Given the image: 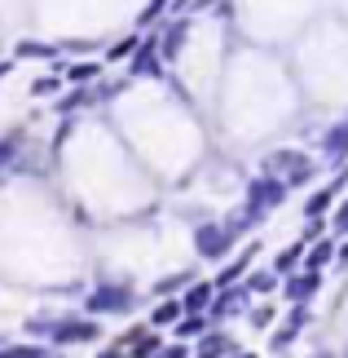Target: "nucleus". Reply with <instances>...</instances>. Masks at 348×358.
<instances>
[{
    "label": "nucleus",
    "mask_w": 348,
    "mask_h": 358,
    "mask_svg": "<svg viewBox=\"0 0 348 358\" xmlns=\"http://www.w3.org/2000/svg\"><path fill=\"white\" fill-rule=\"evenodd\" d=\"M22 332L31 341H45L53 350H71V345H97L102 341V319L93 314H27Z\"/></svg>",
    "instance_id": "obj_1"
},
{
    "label": "nucleus",
    "mask_w": 348,
    "mask_h": 358,
    "mask_svg": "<svg viewBox=\"0 0 348 358\" xmlns=\"http://www.w3.org/2000/svg\"><path fill=\"white\" fill-rule=\"evenodd\" d=\"M137 306H142L137 287L133 283H115V279L89 287V296H84V314H93V319H123V314H133Z\"/></svg>",
    "instance_id": "obj_2"
},
{
    "label": "nucleus",
    "mask_w": 348,
    "mask_h": 358,
    "mask_svg": "<svg viewBox=\"0 0 348 358\" xmlns=\"http://www.w3.org/2000/svg\"><path fill=\"white\" fill-rule=\"evenodd\" d=\"M264 173L282 177L287 186H309L317 177V155H304V150H273L269 159H264Z\"/></svg>",
    "instance_id": "obj_3"
},
{
    "label": "nucleus",
    "mask_w": 348,
    "mask_h": 358,
    "mask_svg": "<svg viewBox=\"0 0 348 358\" xmlns=\"http://www.w3.org/2000/svg\"><path fill=\"white\" fill-rule=\"evenodd\" d=\"M287 195H291V186L282 182V177H273V173H256L252 182H247V208H252L260 222H264L269 213L282 208Z\"/></svg>",
    "instance_id": "obj_4"
},
{
    "label": "nucleus",
    "mask_w": 348,
    "mask_h": 358,
    "mask_svg": "<svg viewBox=\"0 0 348 358\" xmlns=\"http://www.w3.org/2000/svg\"><path fill=\"white\" fill-rule=\"evenodd\" d=\"M234 243H239V239L229 235L225 222L194 226V252H199V261H225V257H234Z\"/></svg>",
    "instance_id": "obj_5"
},
{
    "label": "nucleus",
    "mask_w": 348,
    "mask_h": 358,
    "mask_svg": "<svg viewBox=\"0 0 348 358\" xmlns=\"http://www.w3.org/2000/svg\"><path fill=\"white\" fill-rule=\"evenodd\" d=\"M247 310H252V287L234 283V287H220V292H216L207 319H212V323H229V319H239V314H247Z\"/></svg>",
    "instance_id": "obj_6"
},
{
    "label": "nucleus",
    "mask_w": 348,
    "mask_h": 358,
    "mask_svg": "<svg viewBox=\"0 0 348 358\" xmlns=\"http://www.w3.org/2000/svg\"><path fill=\"white\" fill-rule=\"evenodd\" d=\"M309 323H313V306H291V310H287V319H282V323H278L273 332H269V350H273V354L291 350Z\"/></svg>",
    "instance_id": "obj_7"
},
{
    "label": "nucleus",
    "mask_w": 348,
    "mask_h": 358,
    "mask_svg": "<svg viewBox=\"0 0 348 358\" xmlns=\"http://www.w3.org/2000/svg\"><path fill=\"white\" fill-rule=\"evenodd\" d=\"M322 292V274L317 270H296L282 279V301L287 306H309V301Z\"/></svg>",
    "instance_id": "obj_8"
},
{
    "label": "nucleus",
    "mask_w": 348,
    "mask_h": 358,
    "mask_svg": "<svg viewBox=\"0 0 348 358\" xmlns=\"http://www.w3.org/2000/svg\"><path fill=\"white\" fill-rule=\"evenodd\" d=\"M256 257H260V243L252 239V243L239 248V252H234L225 266L216 270V279H212V283H216V287H234V283H243L247 274H252V261H256Z\"/></svg>",
    "instance_id": "obj_9"
},
{
    "label": "nucleus",
    "mask_w": 348,
    "mask_h": 358,
    "mask_svg": "<svg viewBox=\"0 0 348 358\" xmlns=\"http://www.w3.org/2000/svg\"><path fill=\"white\" fill-rule=\"evenodd\" d=\"M119 345L128 350V358H155L168 341H163L159 327H128V332L119 336Z\"/></svg>",
    "instance_id": "obj_10"
},
{
    "label": "nucleus",
    "mask_w": 348,
    "mask_h": 358,
    "mask_svg": "<svg viewBox=\"0 0 348 358\" xmlns=\"http://www.w3.org/2000/svg\"><path fill=\"white\" fill-rule=\"evenodd\" d=\"M317 150H322V164H331V169H344V164H348V120L331 124V129L317 137Z\"/></svg>",
    "instance_id": "obj_11"
},
{
    "label": "nucleus",
    "mask_w": 348,
    "mask_h": 358,
    "mask_svg": "<svg viewBox=\"0 0 348 358\" xmlns=\"http://www.w3.org/2000/svg\"><path fill=\"white\" fill-rule=\"evenodd\" d=\"M128 76L133 80H155V76H163V53H159V40L150 36V40H142V45H137V53L128 58Z\"/></svg>",
    "instance_id": "obj_12"
},
{
    "label": "nucleus",
    "mask_w": 348,
    "mask_h": 358,
    "mask_svg": "<svg viewBox=\"0 0 348 358\" xmlns=\"http://www.w3.org/2000/svg\"><path fill=\"white\" fill-rule=\"evenodd\" d=\"M216 292H220V287L212 279H194L186 292H181V306H186V314H207L212 301H216Z\"/></svg>",
    "instance_id": "obj_13"
},
{
    "label": "nucleus",
    "mask_w": 348,
    "mask_h": 358,
    "mask_svg": "<svg viewBox=\"0 0 348 358\" xmlns=\"http://www.w3.org/2000/svg\"><path fill=\"white\" fill-rule=\"evenodd\" d=\"M58 71L66 76V85H97L106 71V62H97V58H84V62H53Z\"/></svg>",
    "instance_id": "obj_14"
},
{
    "label": "nucleus",
    "mask_w": 348,
    "mask_h": 358,
    "mask_svg": "<svg viewBox=\"0 0 348 358\" xmlns=\"http://www.w3.org/2000/svg\"><path fill=\"white\" fill-rule=\"evenodd\" d=\"M335 252H340V239L335 235H322L317 243L304 248V270H317V274H322L331 261H335Z\"/></svg>",
    "instance_id": "obj_15"
},
{
    "label": "nucleus",
    "mask_w": 348,
    "mask_h": 358,
    "mask_svg": "<svg viewBox=\"0 0 348 358\" xmlns=\"http://www.w3.org/2000/svg\"><path fill=\"white\" fill-rule=\"evenodd\" d=\"M181 319H186V306H181V296H159L155 310H150V327H176Z\"/></svg>",
    "instance_id": "obj_16"
},
{
    "label": "nucleus",
    "mask_w": 348,
    "mask_h": 358,
    "mask_svg": "<svg viewBox=\"0 0 348 358\" xmlns=\"http://www.w3.org/2000/svg\"><path fill=\"white\" fill-rule=\"evenodd\" d=\"M186 36H190V18H172V22H168V31L159 36V53H163V62H172L176 53H181Z\"/></svg>",
    "instance_id": "obj_17"
},
{
    "label": "nucleus",
    "mask_w": 348,
    "mask_h": 358,
    "mask_svg": "<svg viewBox=\"0 0 348 358\" xmlns=\"http://www.w3.org/2000/svg\"><path fill=\"white\" fill-rule=\"evenodd\" d=\"M304 248H309L304 239H300V243H291V248H278L269 270H278L282 279H287V274H296V270H304Z\"/></svg>",
    "instance_id": "obj_18"
},
{
    "label": "nucleus",
    "mask_w": 348,
    "mask_h": 358,
    "mask_svg": "<svg viewBox=\"0 0 348 358\" xmlns=\"http://www.w3.org/2000/svg\"><path fill=\"white\" fill-rule=\"evenodd\" d=\"M13 58H18V62H31V58H40V62H58L62 49H58V45H45V40H18Z\"/></svg>",
    "instance_id": "obj_19"
},
{
    "label": "nucleus",
    "mask_w": 348,
    "mask_h": 358,
    "mask_svg": "<svg viewBox=\"0 0 348 358\" xmlns=\"http://www.w3.org/2000/svg\"><path fill=\"white\" fill-rule=\"evenodd\" d=\"M199 354H212V358H229V354H239V341H234L229 332H207L199 341Z\"/></svg>",
    "instance_id": "obj_20"
},
{
    "label": "nucleus",
    "mask_w": 348,
    "mask_h": 358,
    "mask_svg": "<svg viewBox=\"0 0 348 358\" xmlns=\"http://www.w3.org/2000/svg\"><path fill=\"white\" fill-rule=\"evenodd\" d=\"M172 332H176V341H203L207 332H212V319H207V314H186Z\"/></svg>",
    "instance_id": "obj_21"
},
{
    "label": "nucleus",
    "mask_w": 348,
    "mask_h": 358,
    "mask_svg": "<svg viewBox=\"0 0 348 358\" xmlns=\"http://www.w3.org/2000/svg\"><path fill=\"white\" fill-rule=\"evenodd\" d=\"M243 283L252 287V296H273L278 287H282V274H278V270H252Z\"/></svg>",
    "instance_id": "obj_22"
},
{
    "label": "nucleus",
    "mask_w": 348,
    "mask_h": 358,
    "mask_svg": "<svg viewBox=\"0 0 348 358\" xmlns=\"http://www.w3.org/2000/svg\"><path fill=\"white\" fill-rule=\"evenodd\" d=\"M190 283H194V270H176V274H163V279L150 287V292H155V296H181Z\"/></svg>",
    "instance_id": "obj_23"
},
{
    "label": "nucleus",
    "mask_w": 348,
    "mask_h": 358,
    "mask_svg": "<svg viewBox=\"0 0 348 358\" xmlns=\"http://www.w3.org/2000/svg\"><path fill=\"white\" fill-rule=\"evenodd\" d=\"M247 323H252L256 332H273V327H278V306H273V301H260V306L247 310Z\"/></svg>",
    "instance_id": "obj_24"
},
{
    "label": "nucleus",
    "mask_w": 348,
    "mask_h": 358,
    "mask_svg": "<svg viewBox=\"0 0 348 358\" xmlns=\"http://www.w3.org/2000/svg\"><path fill=\"white\" fill-rule=\"evenodd\" d=\"M225 226H229V235H234V239H243L247 230H256V226H260V217H256V213L243 203V208H234V213L225 217Z\"/></svg>",
    "instance_id": "obj_25"
},
{
    "label": "nucleus",
    "mask_w": 348,
    "mask_h": 358,
    "mask_svg": "<svg viewBox=\"0 0 348 358\" xmlns=\"http://www.w3.org/2000/svg\"><path fill=\"white\" fill-rule=\"evenodd\" d=\"M89 102H93V85H75L71 93L58 98V115H71V111H80V106H89Z\"/></svg>",
    "instance_id": "obj_26"
},
{
    "label": "nucleus",
    "mask_w": 348,
    "mask_h": 358,
    "mask_svg": "<svg viewBox=\"0 0 348 358\" xmlns=\"http://www.w3.org/2000/svg\"><path fill=\"white\" fill-rule=\"evenodd\" d=\"M137 45H142V36H123L119 45H110V49H106V62H128L133 53H137Z\"/></svg>",
    "instance_id": "obj_27"
},
{
    "label": "nucleus",
    "mask_w": 348,
    "mask_h": 358,
    "mask_svg": "<svg viewBox=\"0 0 348 358\" xmlns=\"http://www.w3.org/2000/svg\"><path fill=\"white\" fill-rule=\"evenodd\" d=\"M66 85V76H40V80H31V98H53Z\"/></svg>",
    "instance_id": "obj_28"
},
{
    "label": "nucleus",
    "mask_w": 348,
    "mask_h": 358,
    "mask_svg": "<svg viewBox=\"0 0 348 358\" xmlns=\"http://www.w3.org/2000/svg\"><path fill=\"white\" fill-rule=\"evenodd\" d=\"M331 235H335V239L348 235V195L335 203V213H331Z\"/></svg>",
    "instance_id": "obj_29"
},
{
    "label": "nucleus",
    "mask_w": 348,
    "mask_h": 358,
    "mask_svg": "<svg viewBox=\"0 0 348 358\" xmlns=\"http://www.w3.org/2000/svg\"><path fill=\"white\" fill-rule=\"evenodd\" d=\"M123 93V80H102V85H93V102H110Z\"/></svg>",
    "instance_id": "obj_30"
},
{
    "label": "nucleus",
    "mask_w": 348,
    "mask_h": 358,
    "mask_svg": "<svg viewBox=\"0 0 348 358\" xmlns=\"http://www.w3.org/2000/svg\"><path fill=\"white\" fill-rule=\"evenodd\" d=\"M155 358H194V350H190V341H168Z\"/></svg>",
    "instance_id": "obj_31"
},
{
    "label": "nucleus",
    "mask_w": 348,
    "mask_h": 358,
    "mask_svg": "<svg viewBox=\"0 0 348 358\" xmlns=\"http://www.w3.org/2000/svg\"><path fill=\"white\" fill-rule=\"evenodd\" d=\"M163 5H168V0H150V5L142 9V18H137V31H142V27H150V22H155L159 13H163Z\"/></svg>",
    "instance_id": "obj_32"
},
{
    "label": "nucleus",
    "mask_w": 348,
    "mask_h": 358,
    "mask_svg": "<svg viewBox=\"0 0 348 358\" xmlns=\"http://www.w3.org/2000/svg\"><path fill=\"white\" fill-rule=\"evenodd\" d=\"M93 358H128V350H123V345H119V341H115V345H106V350H97Z\"/></svg>",
    "instance_id": "obj_33"
},
{
    "label": "nucleus",
    "mask_w": 348,
    "mask_h": 358,
    "mask_svg": "<svg viewBox=\"0 0 348 358\" xmlns=\"http://www.w3.org/2000/svg\"><path fill=\"white\" fill-rule=\"evenodd\" d=\"M335 266H348V235L340 239V252H335Z\"/></svg>",
    "instance_id": "obj_34"
},
{
    "label": "nucleus",
    "mask_w": 348,
    "mask_h": 358,
    "mask_svg": "<svg viewBox=\"0 0 348 358\" xmlns=\"http://www.w3.org/2000/svg\"><path fill=\"white\" fill-rule=\"evenodd\" d=\"M229 358H260L256 350H239V354H229Z\"/></svg>",
    "instance_id": "obj_35"
},
{
    "label": "nucleus",
    "mask_w": 348,
    "mask_h": 358,
    "mask_svg": "<svg viewBox=\"0 0 348 358\" xmlns=\"http://www.w3.org/2000/svg\"><path fill=\"white\" fill-rule=\"evenodd\" d=\"M309 358H335V354H331V350H313Z\"/></svg>",
    "instance_id": "obj_36"
},
{
    "label": "nucleus",
    "mask_w": 348,
    "mask_h": 358,
    "mask_svg": "<svg viewBox=\"0 0 348 358\" xmlns=\"http://www.w3.org/2000/svg\"><path fill=\"white\" fill-rule=\"evenodd\" d=\"M194 358H212V354H199V350H194Z\"/></svg>",
    "instance_id": "obj_37"
}]
</instances>
